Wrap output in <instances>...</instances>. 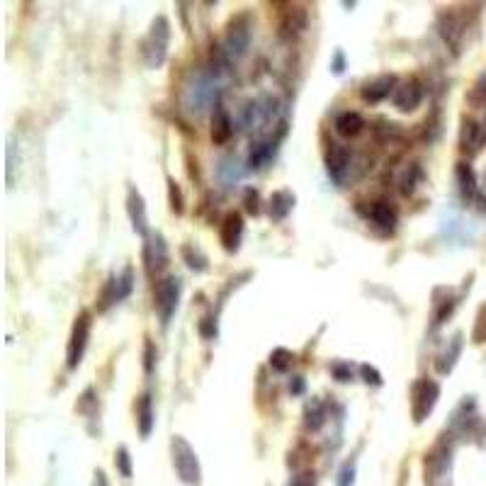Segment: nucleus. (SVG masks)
<instances>
[{"label": "nucleus", "instance_id": "obj_8", "mask_svg": "<svg viewBox=\"0 0 486 486\" xmlns=\"http://www.w3.org/2000/svg\"><path fill=\"white\" fill-rule=\"evenodd\" d=\"M248 44H251V20H248V15H236L226 25V51L241 56V54H246Z\"/></svg>", "mask_w": 486, "mask_h": 486}, {"label": "nucleus", "instance_id": "obj_18", "mask_svg": "<svg viewBox=\"0 0 486 486\" xmlns=\"http://www.w3.org/2000/svg\"><path fill=\"white\" fill-rule=\"evenodd\" d=\"M333 127H336V134L340 139H358L360 134L365 132V120H363V115H360V112H340V115L336 117V124H333Z\"/></svg>", "mask_w": 486, "mask_h": 486}, {"label": "nucleus", "instance_id": "obj_17", "mask_svg": "<svg viewBox=\"0 0 486 486\" xmlns=\"http://www.w3.org/2000/svg\"><path fill=\"white\" fill-rule=\"evenodd\" d=\"M447 464H450V450L440 442L433 452L425 455V486H435L437 479L445 474Z\"/></svg>", "mask_w": 486, "mask_h": 486}, {"label": "nucleus", "instance_id": "obj_31", "mask_svg": "<svg viewBox=\"0 0 486 486\" xmlns=\"http://www.w3.org/2000/svg\"><path fill=\"white\" fill-rule=\"evenodd\" d=\"M331 375L336 377L338 382H350V380H353V370H350L348 363H333L331 365Z\"/></svg>", "mask_w": 486, "mask_h": 486}, {"label": "nucleus", "instance_id": "obj_22", "mask_svg": "<svg viewBox=\"0 0 486 486\" xmlns=\"http://www.w3.org/2000/svg\"><path fill=\"white\" fill-rule=\"evenodd\" d=\"M455 177H457V187H460V197L464 202H472L477 197V175H474L472 166L469 163H457L455 168Z\"/></svg>", "mask_w": 486, "mask_h": 486}, {"label": "nucleus", "instance_id": "obj_12", "mask_svg": "<svg viewBox=\"0 0 486 486\" xmlns=\"http://www.w3.org/2000/svg\"><path fill=\"white\" fill-rule=\"evenodd\" d=\"M219 239L226 253H236L241 248L243 241V217L239 212H229L221 219V229H219Z\"/></svg>", "mask_w": 486, "mask_h": 486}, {"label": "nucleus", "instance_id": "obj_29", "mask_svg": "<svg viewBox=\"0 0 486 486\" xmlns=\"http://www.w3.org/2000/svg\"><path fill=\"white\" fill-rule=\"evenodd\" d=\"M115 467L124 479L132 477V457H129V450L124 445L117 447V452H115Z\"/></svg>", "mask_w": 486, "mask_h": 486}, {"label": "nucleus", "instance_id": "obj_10", "mask_svg": "<svg viewBox=\"0 0 486 486\" xmlns=\"http://www.w3.org/2000/svg\"><path fill=\"white\" fill-rule=\"evenodd\" d=\"M392 102L399 112H416L420 107V102H423V85L416 78L404 80V83H399L397 90H394Z\"/></svg>", "mask_w": 486, "mask_h": 486}, {"label": "nucleus", "instance_id": "obj_26", "mask_svg": "<svg viewBox=\"0 0 486 486\" xmlns=\"http://www.w3.org/2000/svg\"><path fill=\"white\" fill-rule=\"evenodd\" d=\"M168 204H170V212L173 214H182L185 212V197H182L180 185L175 182V177L168 175Z\"/></svg>", "mask_w": 486, "mask_h": 486}, {"label": "nucleus", "instance_id": "obj_3", "mask_svg": "<svg viewBox=\"0 0 486 486\" xmlns=\"http://www.w3.org/2000/svg\"><path fill=\"white\" fill-rule=\"evenodd\" d=\"M90 331H93V314L88 309H83L73 321L71 336H68L66 345V367L68 370H78V365L83 363V355L88 350Z\"/></svg>", "mask_w": 486, "mask_h": 486}, {"label": "nucleus", "instance_id": "obj_23", "mask_svg": "<svg viewBox=\"0 0 486 486\" xmlns=\"http://www.w3.org/2000/svg\"><path fill=\"white\" fill-rule=\"evenodd\" d=\"M323 423H326V406H323L318 399H311V401L304 406V425H306V430L316 433V430H321Z\"/></svg>", "mask_w": 486, "mask_h": 486}, {"label": "nucleus", "instance_id": "obj_27", "mask_svg": "<svg viewBox=\"0 0 486 486\" xmlns=\"http://www.w3.org/2000/svg\"><path fill=\"white\" fill-rule=\"evenodd\" d=\"M292 363H294V355H292L287 348H275L273 353H270V367H273V370L287 372Z\"/></svg>", "mask_w": 486, "mask_h": 486}, {"label": "nucleus", "instance_id": "obj_19", "mask_svg": "<svg viewBox=\"0 0 486 486\" xmlns=\"http://www.w3.org/2000/svg\"><path fill=\"white\" fill-rule=\"evenodd\" d=\"M294 202H297L294 192H289V190L273 192V194H270V202H268L270 219H273V221H285L289 217L292 209H294Z\"/></svg>", "mask_w": 486, "mask_h": 486}, {"label": "nucleus", "instance_id": "obj_30", "mask_svg": "<svg viewBox=\"0 0 486 486\" xmlns=\"http://www.w3.org/2000/svg\"><path fill=\"white\" fill-rule=\"evenodd\" d=\"M243 207H246V212L253 214V217L261 214V194H258V190H251V187H248V190L243 192Z\"/></svg>", "mask_w": 486, "mask_h": 486}, {"label": "nucleus", "instance_id": "obj_34", "mask_svg": "<svg viewBox=\"0 0 486 486\" xmlns=\"http://www.w3.org/2000/svg\"><path fill=\"white\" fill-rule=\"evenodd\" d=\"M353 482H355V464L348 462L338 474V486H353Z\"/></svg>", "mask_w": 486, "mask_h": 486}, {"label": "nucleus", "instance_id": "obj_21", "mask_svg": "<svg viewBox=\"0 0 486 486\" xmlns=\"http://www.w3.org/2000/svg\"><path fill=\"white\" fill-rule=\"evenodd\" d=\"M460 353H462V333H455L450 343H447V348L442 350L435 360L437 375H450L452 367H455V363H457V358H460Z\"/></svg>", "mask_w": 486, "mask_h": 486}, {"label": "nucleus", "instance_id": "obj_5", "mask_svg": "<svg viewBox=\"0 0 486 486\" xmlns=\"http://www.w3.org/2000/svg\"><path fill=\"white\" fill-rule=\"evenodd\" d=\"M180 278H175V275H168V278L158 280L154 287V309L158 311L161 316V323H168L170 316L175 314L177 309V301H180Z\"/></svg>", "mask_w": 486, "mask_h": 486}, {"label": "nucleus", "instance_id": "obj_36", "mask_svg": "<svg viewBox=\"0 0 486 486\" xmlns=\"http://www.w3.org/2000/svg\"><path fill=\"white\" fill-rule=\"evenodd\" d=\"M331 68H333V73H336V75L343 73V68H345V56H343V51H336V56H333V61H331Z\"/></svg>", "mask_w": 486, "mask_h": 486}, {"label": "nucleus", "instance_id": "obj_14", "mask_svg": "<svg viewBox=\"0 0 486 486\" xmlns=\"http://www.w3.org/2000/svg\"><path fill=\"white\" fill-rule=\"evenodd\" d=\"M306 25H309V15H306L304 5H289V10L280 20V37L282 39H294L297 35H301L306 30Z\"/></svg>", "mask_w": 486, "mask_h": 486}, {"label": "nucleus", "instance_id": "obj_13", "mask_svg": "<svg viewBox=\"0 0 486 486\" xmlns=\"http://www.w3.org/2000/svg\"><path fill=\"white\" fill-rule=\"evenodd\" d=\"M127 214L129 219H132V226L134 231H137L139 236H144V239H149V214H146V204H144V197L142 192L137 190V187H129L127 192Z\"/></svg>", "mask_w": 486, "mask_h": 486}, {"label": "nucleus", "instance_id": "obj_28", "mask_svg": "<svg viewBox=\"0 0 486 486\" xmlns=\"http://www.w3.org/2000/svg\"><path fill=\"white\" fill-rule=\"evenodd\" d=\"M455 306H457V299H455V297H447V299H442V301H435V316H433V323H435V326L445 323L447 316H450L452 311H455Z\"/></svg>", "mask_w": 486, "mask_h": 486}, {"label": "nucleus", "instance_id": "obj_1", "mask_svg": "<svg viewBox=\"0 0 486 486\" xmlns=\"http://www.w3.org/2000/svg\"><path fill=\"white\" fill-rule=\"evenodd\" d=\"M168 44H170V23L166 15H158V18L151 23L149 35L144 37L142 42V56L149 68H158L163 66L166 56H168Z\"/></svg>", "mask_w": 486, "mask_h": 486}, {"label": "nucleus", "instance_id": "obj_15", "mask_svg": "<svg viewBox=\"0 0 486 486\" xmlns=\"http://www.w3.org/2000/svg\"><path fill=\"white\" fill-rule=\"evenodd\" d=\"M486 142V132L482 127H479V122L474 120V117H462V127H460V149L464 154L474 156L479 149H482V144Z\"/></svg>", "mask_w": 486, "mask_h": 486}, {"label": "nucleus", "instance_id": "obj_4", "mask_svg": "<svg viewBox=\"0 0 486 486\" xmlns=\"http://www.w3.org/2000/svg\"><path fill=\"white\" fill-rule=\"evenodd\" d=\"M437 399H440V385L428 377H420L411 387V416L413 423H423L433 413Z\"/></svg>", "mask_w": 486, "mask_h": 486}, {"label": "nucleus", "instance_id": "obj_32", "mask_svg": "<svg viewBox=\"0 0 486 486\" xmlns=\"http://www.w3.org/2000/svg\"><path fill=\"white\" fill-rule=\"evenodd\" d=\"M154 367H156V348H154V343L146 338V345H144V370L151 375V372H154Z\"/></svg>", "mask_w": 486, "mask_h": 486}, {"label": "nucleus", "instance_id": "obj_20", "mask_svg": "<svg viewBox=\"0 0 486 486\" xmlns=\"http://www.w3.org/2000/svg\"><path fill=\"white\" fill-rule=\"evenodd\" d=\"M134 411H137V425L142 437H149L151 430H154V401H151V394H142L134 404Z\"/></svg>", "mask_w": 486, "mask_h": 486}, {"label": "nucleus", "instance_id": "obj_16", "mask_svg": "<svg viewBox=\"0 0 486 486\" xmlns=\"http://www.w3.org/2000/svg\"><path fill=\"white\" fill-rule=\"evenodd\" d=\"M209 134H212L214 146H224L229 144V139L234 137V122H231V115L226 112V107L217 102L212 112V127H209Z\"/></svg>", "mask_w": 486, "mask_h": 486}, {"label": "nucleus", "instance_id": "obj_9", "mask_svg": "<svg viewBox=\"0 0 486 486\" xmlns=\"http://www.w3.org/2000/svg\"><path fill=\"white\" fill-rule=\"evenodd\" d=\"M397 75L394 73H382V75H375V78L365 80L363 85H360V97H363V102L367 105H377V102L387 100L389 95H394V90H397Z\"/></svg>", "mask_w": 486, "mask_h": 486}, {"label": "nucleus", "instance_id": "obj_38", "mask_svg": "<svg viewBox=\"0 0 486 486\" xmlns=\"http://www.w3.org/2000/svg\"><path fill=\"white\" fill-rule=\"evenodd\" d=\"M289 389H292V392H294V394H299V392H301V389H304V382H301V377H297L294 387H289Z\"/></svg>", "mask_w": 486, "mask_h": 486}, {"label": "nucleus", "instance_id": "obj_7", "mask_svg": "<svg viewBox=\"0 0 486 486\" xmlns=\"http://www.w3.org/2000/svg\"><path fill=\"white\" fill-rule=\"evenodd\" d=\"M168 266V246L161 234H151L144 243V268L149 278H156Z\"/></svg>", "mask_w": 486, "mask_h": 486}, {"label": "nucleus", "instance_id": "obj_33", "mask_svg": "<svg viewBox=\"0 0 486 486\" xmlns=\"http://www.w3.org/2000/svg\"><path fill=\"white\" fill-rule=\"evenodd\" d=\"M360 375L365 377L367 385H372V387H382V375H380V372H377L372 365H363V367H360Z\"/></svg>", "mask_w": 486, "mask_h": 486}, {"label": "nucleus", "instance_id": "obj_35", "mask_svg": "<svg viewBox=\"0 0 486 486\" xmlns=\"http://www.w3.org/2000/svg\"><path fill=\"white\" fill-rule=\"evenodd\" d=\"M316 484V474L314 472H301L292 479V486H314Z\"/></svg>", "mask_w": 486, "mask_h": 486}, {"label": "nucleus", "instance_id": "obj_6", "mask_svg": "<svg viewBox=\"0 0 486 486\" xmlns=\"http://www.w3.org/2000/svg\"><path fill=\"white\" fill-rule=\"evenodd\" d=\"M323 163H326V170L333 180L343 182L345 173L350 170V163H353V151L345 144L331 142L326 146V151H323Z\"/></svg>", "mask_w": 486, "mask_h": 486}, {"label": "nucleus", "instance_id": "obj_24", "mask_svg": "<svg viewBox=\"0 0 486 486\" xmlns=\"http://www.w3.org/2000/svg\"><path fill=\"white\" fill-rule=\"evenodd\" d=\"M180 253H182V258H185L187 268L194 270V273H204V270L209 268L207 256H204V253L199 251L197 246H192V243H185V246L180 248Z\"/></svg>", "mask_w": 486, "mask_h": 486}, {"label": "nucleus", "instance_id": "obj_2", "mask_svg": "<svg viewBox=\"0 0 486 486\" xmlns=\"http://www.w3.org/2000/svg\"><path fill=\"white\" fill-rule=\"evenodd\" d=\"M170 457H173V467H175L180 482L197 486L199 477H202V469H199L197 452L192 450V445L185 440V437L175 435L170 440Z\"/></svg>", "mask_w": 486, "mask_h": 486}, {"label": "nucleus", "instance_id": "obj_25", "mask_svg": "<svg viewBox=\"0 0 486 486\" xmlns=\"http://www.w3.org/2000/svg\"><path fill=\"white\" fill-rule=\"evenodd\" d=\"M420 177V166L418 163H409L406 168H404L401 177H399V190H401L404 197H409V194H413L416 190V182H418Z\"/></svg>", "mask_w": 486, "mask_h": 486}, {"label": "nucleus", "instance_id": "obj_11", "mask_svg": "<svg viewBox=\"0 0 486 486\" xmlns=\"http://www.w3.org/2000/svg\"><path fill=\"white\" fill-rule=\"evenodd\" d=\"M358 212L363 214V217L370 221L372 226H377V229H385V231H394V226H397V209L392 207L385 199H377V202H370L367 204V209H360Z\"/></svg>", "mask_w": 486, "mask_h": 486}, {"label": "nucleus", "instance_id": "obj_37", "mask_svg": "<svg viewBox=\"0 0 486 486\" xmlns=\"http://www.w3.org/2000/svg\"><path fill=\"white\" fill-rule=\"evenodd\" d=\"M93 486H107V477H105V472H102V469H97V472H95V484Z\"/></svg>", "mask_w": 486, "mask_h": 486}]
</instances>
